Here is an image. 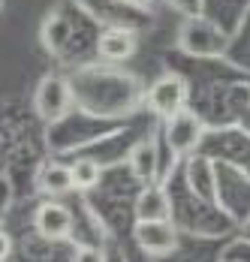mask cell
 <instances>
[{
    "mask_svg": "<svg viewBox=\"0 0 250 262\" xmlns=\"http://www.w3.org/2000/svg\"><path fill=\"white\" fill-rule=\"evenodd\" d=\"M33 226H36V232H39L43 238H49V241H60V238L70 235V229H73V217H70V211L64 208V205H57V202H46V205L36 208Z\"/></svg>",
    "mask_w": 250,
    "mask_h": 262,
    "instance_id": "8992f818",
    "label": "cell"
},
{
    "mask_svg": "<svg viewBox=\"0 0 250 262\" xmlns=\"http://www.w3.org/2000/svg\"><path fill=\"white\" fill-rule=\"evenodd\" d=\"M33 105L39 112L43 121H60L70 105H73V94H70V84L57 76H49L36 84V97H33Z\"/></svg>",
    "mask_w": 250,
    "mask_h": 262,
    "instance_id": "7a4b0ae2",
    "label": "cell"
},
{
    "mask_svg": "<svg viewBox=\"0 0 250 262\" xmlns=\"http://www.w3.org/2000/svg\"><path fill=\"white\" fill-rule=\"evenodd\" d=\"M136 52V36L124 30V27H115V30H106L100 36V54L106 60H127Z\"/></svg>",
    "mask_w": 250,
    "mask_h": 262,
    "instance_id": "9c48e42d",
    "label": "cell"
},
{
    "mask_svg": "<svg viewBox=\"0 0 250 262\" xmlns=\"http://www.w3.org/2000/svg\"><path fill=\"white\" fill-rule=\"evenodd\" d=\"M133 235L139 241V247L145 253H154V256H166L178 247V232L169 220H151V223H136Z\"/></svg>",
    "mask_w": 250,
    "mask_h": 262,
    "instance_id": "277c9868",
    "label": "cell"
},
{
    "mask_svg": "<svg viewBox=\"0 0 250 262\" xmlns=\"http://www.w3.org/2000/svg\"><path fill=\"white\" fill-rule=\"evenodd\" d=\"M70 178H73L75 190H91L100 184V166L91 163V160H78L70 166Z\"/></svg>",
    "mask_w": 250,
    "mask_h": 262,
    "instance_id": "7c38bea8",
    "label": "cell"
},
{
    "mask_svg": "<svg viewBox=\"0 0 250 262\" xmlns=\"http://www.w3.org/2000/svg\"><path fill=\"white\" fill-rule=\"evenodd\" d=\"M187 103V81L175 76V73H166V76H160V79L151 84L148 91V105L154 115H160V118H172L178 115L181 108Z\"/></svg>",
    "mask_w": 250,
    "mask_h": 262,
    "instance_id": "6da1fadb",
    "label": "cell"
},
{
    "mask_svg": "<svg viewBox=\"0 0 250 262\" xmlns=\"http://www.w3.org/2000/svg\"><path fill=\"white\" fill-rule=\"evenodd\" d=\"M130 169H133V175L142 184H151L157 178L160 151H157V142H154V139H145V142H139V145L133 148V154H130Z\"/></svg>",
    "mask_w": 250,
    "mask_h": 262,
    "instance_id": "ba28073f",
    "label": "cell"
},
{
    "mask_svg": "<svg viewBox=\"0 0 250 262\" xmlns=\"http://www.w3.org/2000/svg\"><path fill=\"white\" fill-rule=\"evenodd\" d=\"M166 121H169L166 124V142H169V148L175 154H190L202 139V121L193 112H187V108H181L178 115L166 118Z\"/></svg>",
    "mask_w": 250,
    "mask_h": 262,
    "instance_id": "3957f363",
    "label": "cell"
},
{
    "mask_svg": "<svg viewBox=\"0 0 250 262\" xmlns=\"http://www.w3.org/2000/svg\"><path fill=\"white\" fill-rule=\"evenodd\" d=\"M181 42L187 46V52L193 54H220L226 49V36L223 30L205 21V18H190L184 25V33H181Z\"/></svg>",
    "mask_w": 250,
    "mask_h": 262,
    "instance_id": "5b68a950",
    "label": "cell"
},
{
    "mask_svg": "<svg viewBox=\"0 0 250 262\" xmlns=\"http://www.w3.org/2000/svg\"><path fill=\"white\" fill-rule=\"evenodd\" d=\"M172 202L166 196L163 187L148 184L139 196H136V223H151V220H169Z\"/></svg>",
    "mask_w": 250,
    "mask_h": 262,
    "instance_id": "52a82bcc",
    "label": "cell"
},
{
    "mask_svg": "<svg viewBox=\"0 0 250 262\" xmlns=\"http://www.w3.org/2000/svg\"><path fill=\"white\" fill-rule=\"evenodd\" d=\"M187 184L199 193L202 199H211L214 196V172H211V163L208 160H190L187 163Z\"/></svg>",
    "mask_w": 250,
    "mask_h": 262,
    "instance_id": "30bf717a",
    "label": "cell"
},
{
    "mask_svg": "<svg viewBox=\"0 0 250 262\" xmlns=\"http://www.w3.org/2000/svg\"><path fill=\"white\" fill-rule=\"evenodd\" d=\"M118 3H133V0H118Z\"/></svg>",
    "mask_w": 250,
    "mask_h": 262,
    "instance_id": "9a60e30c",
    "label": "cell"
},
{
    "mask_svg": "<svg viewBox=\"0 0 250 262\" xmlns=\"http://www.w3.org/2000/svg\"><path fill=\"white\" fill-rule=\"evenodd\" d=\"M73 262H106V253H102L100 247H78Z\"/></svg>",
    "mask_w": 250,
    "mask_h": 262,
    "instance_id": "4fadbf2b",
    "label": "cell"
},
{
    "mask_svg": "<svg viewBox=\"0 0 250 262\" xmlns=\"http://www.w3.org/2000/svg\"><path fill=\"white\" fill-rule=\"evenodd\" d=\"M39 187L51 193V196H60V193H67L70 187H73V178H70V166H60V163H49V166H43V172H39Z\"/></svg>",
    "mask_w": 250,
    "mask_h": 262,
    "instance_id": "8fae6325",
    "label": "cell"
},
{
    "mask_svg": "<svg viewBox=\"0 0 250 262\" xmlns=\"http://www.w3.org/2000/svg\"><path fill=\"white\" fill-rule=\"evenodd\" d=\"M9 253H12V241H9L6 232H0V262L9 259Z\"/></svg>",
    "mask_w": 250,
    "mask_h": 262,
    "instance_id": "5bb4252c",
    "label": "cell"
}]
</instances>
